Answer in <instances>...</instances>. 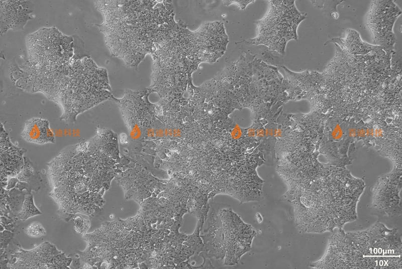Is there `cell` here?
<instances>
[{
    "instance_id": "obj_1",
    "label": "cell",
    "mask_w": 402,
    "mask_h": 269,
    "mask_svg": "<svg viewBox=\"0 0 402 269\" xmlns=\"http://www.w3.org/2000/svg\"><path fill=\"white\" fill-rule=\"evenodd\" d=\"M103 130H97L87 141L66 147L47 164L50 195L68 220L78 213L92 216L95 211L96 191L111 146L108 133Z\"/></svg>"
},
{
    "instance_id": "obj_2",
    "label": "cell",
    "mask_w": 402,
    "mask_h": 269,
    "mask_svg": "<svg viewBox=\"0 0 402 269\" xmlns=\"http://www.w3.org/2000/svg\"><path fill=\"white\" fill-rule=\"evenodd\" d=\"M342 170L333 168L313 181L291 202L299 231H333L357 219V205L364 184L347 171L340 174Z\"/></svg>"
},
{
    "instance_id": "obj_3",
    "label": "cell",
    "mask_w": 402,
    "mask_h": 269,
    "mask_svg": "<svg viewBox=\"0 0 402 269\" xmlns=\"http://www.w3.org/2000/svg\"><path fill=\"white\" fill-rule=\"evenodd\" d=\"M346 234L368 268H401V234L397 229L377 222L366 230Z\"/></svg>"
},
{
    "instance_id": "obj_4",
    "label": "cell",
    "mask_w": 402,
    "mask_h": 269,
    "mask_svg": "<svg viewBox=\"0 0 402 269\" xmlns=\"http://www.w3.org/2000/svg\"><path fill=\"white\" fill-rule=\"evenodd\" d=\"M314 268H367L364 257L353 246L342 228L329 238L324 255L313 263Z\"/></svg>"
},
{
    "instance_id": "obj_5",
    "label": "cell",
    "mask_w": 402,
    "mask_h": 269,
    "mask_svg": "<svg viewBox=\"0 0 402 269\" xmlns=\"http://www.w3.org/2000/svg\"><path fill=\"white\" fill-rule=\"evenodd\" d=\"M219 215L223 225L226 252L225 263L235 264L240 257L250 249L255 232L231 210L223 209Z\"/></svg>"
},
{
    "instance_id": "obj_6",
    "label": "cell",
    "mask_w": 402,
    "mask_h": 269,
    "mask_svg": "<svg viewBox=\"0 0 402 269\" xmlns=\"http://www.w3.org/2000/svg\"><path fill=\"white\" fill-rule=\"evenodd\" d=\"M401 170L394 172L379 179L372 190L371 207L381 214L388 216L401 214Z\"/></svg>"
},
{
    "instance_id": "obj_7",
    "label": "cell",
    "mask_w": 402,
    "mask_h": 269,
    "mask_svg": "<svg viewBox=\"0 0 402 269\" xmlns=\"http://www.w3.org/2000/svg\"><path fill=\"white\" fill-rule=\"evenodd\" d=\"M12 266L23 268H54L67 267L71 258L66 257L49 242H45L31 250L14 252Z\"/></svg>"
},
{
    "instance_id": "obj_8",
    "label": "cell",
    "mask_w": 402,
    "mask_h": 269,
    "mask_svg": "<svg viewBox=\"0 0 402 269\" xmlns=\"http://www.w3.org/2000/svg\"><path fill=\"white\" fill-rule=\"evenodd\" d=\"M0 134L1 185L5 187L8 179L16 177L23 169L26 150L12 143L2 123Z\"/></svg>"
},
{
    "instance_id": "obj_9",
    "label": "cell",
    "mask_w": 402,
    "mask_h": 269,
    "mask_svg": "<svg viewBox=\"0 0 402 269\" xmlns=\"http://www.w3.org/2000/svg\"><path fill=\"white\" fill-rule=\"evenodd\" d=\"M21 136L26 142L36 145H43L56 142L49 121L43 118L33 117L27 120Z\"/></svg>"
},
{
    "instance_id": "obj_10",
    "label": "cell",
    "mask_w": 402,
    "mask_h": 269,
    "mask_svg": "<svg viewBox=\"0 0 402 269\" xmlns=\"http://www.w3.org/2000/svg\"><path fill=\"white\" fill-rule=\"evenodd\" d=\"M41 214V212L34 204L33 195L31 193H28L25 197L21 210L17 217L18 219L25 221L31 217Z\"/></svg>"
},
{
    "instance_id": "obj_11",
    "label": "cell",
    "mask_w": 402,
    "mask_h": 269,
    "mask_svg": "<svg viewBox=\"0 0 402 269\" xmlns=\"http://www.w3.org/2000/svg\"><path fill=\"white\" fill-rule=\"evenodd\" d=\"M74 228L78 233L84 236L90 226V222L88 218L82 215L76 214L73 217Z\"/></svg>"
},
{
    "instance_id": "obj_12",
    "label": "cell",
    "mask_w": 402,
    "mask_h": 269,
    "mask_svg": "<svg viewBox=\"0 0 402 269\" xmlns=\"http://www.w3.org/2000/svg\"><path fill=\"white\" fill-rule=\"evenodd\" d=\"M24 232L29 236L38 238L46 234V230L43 226L39 222L35 221L29 224L25 229Z\"/></svg>"
}]
</instances>
